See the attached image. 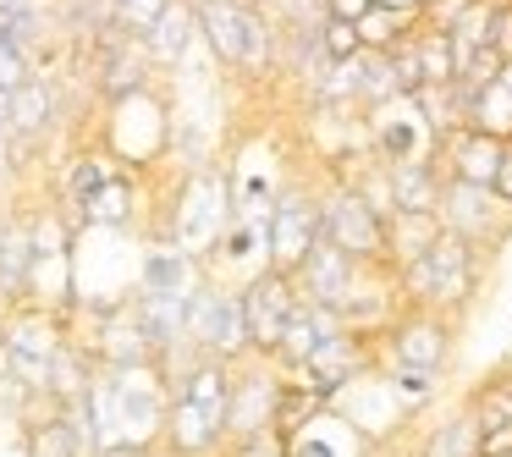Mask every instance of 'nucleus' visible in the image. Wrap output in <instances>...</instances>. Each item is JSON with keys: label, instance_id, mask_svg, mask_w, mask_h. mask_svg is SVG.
<instances>
[{"label": "nucleus", "instance_id": "nucleus-40", "mask_svg": "<svg viewBox=\"0 0 512 457\" xmlns=\"http://www.w3.org/2000/svg\"><path fill=\"white\" fill-rule=\"evenodd\" d=\"M0 133H12V94L0 89Z\"/></svg>", "mask_w": 512, "mask_h": 457}, {"label": "nucleus", "instance_id": "nucleus-33", "mask_svg": "<svg viewBox=\"0 0 512 457\" xmlns=\"http://www.w3.org/2000/svg\"><path fill=\"white\" fill-rule=\"evenodd\" d=\"M364 56V39H358V23H342V17H320V61L325 67H347V61Z\"/></svg>", "mask_w": 512, "mask_h": 457}, {"label": "nucleus", "instance_id": "nucleus-31", "mask_svg": "<svg viewBox=\"0 0 512 457\" xmlns=\"http://www.w3.org/2000/svg\"><path fill=\"white\" fill-rule=\"evenodd\" d=\"M50 122H56V94H50V83L28 78L23 89L12 94V133L39 138V133H50Z\"/></svg>", "mask_w": 512, "mask_h": 457}, {"label": "nucleus", "instance_id": "nucleus-25", "mask_svg": "<svg viewBox=\"0 0 512 457\" xmlns=\"http://www.w3.org/2000/svg\"><path fill=\"white\" fill-rule=\"evenodd\" d=\"M34 292V237L6 226L0 232V303H23Z\"/></svg>", "mask_w": 512, "mask_h": 457}, {"label": "nucleus", "instance_id": "nucleus-37", "mask_svg": "<svg viewBox=\"0 0 512 457\" xmlns=\"http://www.w3.org/2000/svg\"><path fill=\"white\" fill-rule=\"evenodd\" d=\"M496 50H501V61H512V0H501V17H496Z\"/></svg>", "mask_w": 512, "mask_h": 457}, {"label": "nucleus", "instance_id": "nucleus-29", "mask_svg": "<svg viewBox=\"0 0 512 457\" xmlns=\"http://www.w3.org/2000/svg\"><path fill=\"white\" fill-rule=\"evenodd\" d=\"M468 127L485 138H501V144H512V89L507 83H485L479 94H468Z\"/></svg>", "mask_w": 512, "mask_h": 457}, {"label": "nucleus", "instance_id": "nucleus-5", "mask_svg": "<svg viewBox=\"0 0 512 457\" xmlns=\"http://www.w3.org/2000/svg\"><path fill=\"white\" fill-rule=\"evenodd\" d=\"M199 34L210 39V50L237 72H265L270 67V23L243 6V0H193Z\"/></svg>", "mask_w": 512, "mask_h": 457}, {"label": "nucleus", "instance_id": "nucleus-20", "mask_svg": "<svg viewBox=\"0 0 512 457\" xmlns=\"http://www.w3.org/2000/svg\"><path fill=\"white\" fill-rule=\"evenodd\" d=\"M188 303L193 298H166V292H138V298H133L138 325H144L149 342H155L166 358L188 342Z\"/></svg>", "mask_w": 512, "mask_h": 457}, {"label": "nucleus", "instance_id": "nucleus-35", "mask_svg": "<svg viewBox=\"0 0 512 457\" xmlns=\"http://www.w3.org/2000/svg\"><path fill=\"white\" fill-rule=\"evenodd\" d=\"M28 83V61H23V45H12V39L0 34V89L17 94Z\"/></svg>", "mask_w": 512, "mask_h": 457}, {"label": "nucleus", "instance_id": "nucleus-21", "mask_svg": "<svg viewBox=\"0 0 512 457\" xmlns=\"http://www.w3.org/2000/svg\"><path fill=\"white\" fill-rule=\"evenodd\" d=\"M441 215H413V210H397L386 221V248H391V270H408L441 243Z\"/></svg>", "mask_w": 512, "mask_h": 457}, {"label": "nucleus", "instance_id": "nucleus-28", "mask_svg": "<svg viewBox=\"0 0 512 457\" xmlns=\"http://www.w3.org/2000/svg\"><path fill=\"white\" fill-rule=\"evenodd\" d=\"M353 72H358V105H391V100H402V83H397V56L391 50H364V56L353 61Z\"/></svg>", "mask_w": 512, "mask_h": 457}, {"label": "nucleus", "instance_id": "nucleus-17", "mask_svg": "<svg viewBox=\"0 0 512 457\" xmlns=\"http://www.w3.org/2000/svg\"><path fill=\"white\" fill-rule=\"evenodd\" d=\"M149 78V50L138 34H127L122 23L111 28V34L100 39V94H111V100H133L138 89H144Z\"/></svg>", "mask_w": 512, "mask_h": 457}, {"label": "nucleus", "instance_id": "nucleus-10", "mask_svg": "<svg viewBox=\"0 0 512 457\" xmlns=\"http://www.w3.org/2000/svg\"><path fill=\"white\" fill-rule=\"evenodd\" d=\"M237 292H243V320H248L254 358H276L281 336H287L292 314H298V303H303L298 281L281 276V270H259V276H248Z\"/></svg>", "mask_w": 512, "mask_h": 457}, {"label": "nucleus", "instance_id": "nucleus-38", "mask_svg": "<svg viewBox=\"0 0 512 457\" xmlns=\"http://www.w3.org/2000/svg\"><path fill=\"white\" fill-rule=\"evenodd\" d=\"M496 193H501V204L512 210V149H507V160H501V177H496Z\"/></svg>", "mask_w": 512, "mask_h": 457}, {"label": "nucleus", "instance_id": "nucleus-12", "mask_svg": "<svg viewBox=\"0 0 512 457\" xmlns=\"http://www.w3.org/2000/svg\"><path fill=\"white\" fill-rule=\"evenodd\" d=\"M281 391H287V375H281L270 358H243V364H237L232 408H226V435H232V441H248V435L276 430Z\"/></svg>", "mask_w": 512, "mask_h": 457}, {"label": "nucleus", "instance_id": "nucleus-1", "mask_svg": "<svg viewBox=\"0 0 512 457\" xmlns=\"http://www.w3.org/2000/svg\"><path fill=\"white\" fill-rule=\"evenodd\" d=\"M485 248H474L468 237L441 232V243L419 259V265L397 270L402 287V309H435V314H463L479 292V276H485Z\"/></svg>", "mask_w": 512, "mask_h": 457}, {"label": "nucleus", "instance_id": "nucleus-26", "mask_svg": "<svg viewBox=\"0 0 512 457\" xmlns=\"http://www.w3.org/2000/svg\"><path fill=\"white\" fill-rule=\"evenodd\" d=\"M413 56H419V72H424V89H452L457 83V45L446 28L435 23H419V34L408 39Z\"/></svg>", "mask_w": 512, "mask_h": 457}, {"label": "nucleus", "instance_id": "nucleus-11", "mask_svg": "<svg viewBox=\"0 0 512 457\" xmlns=\"http://www.w3.org/2000/svg\"><path fill=\"white\" fill-rule=\"evenodd\" d=\"M441 226L457 237H468L474 248L496 254L512 237V210L501 204L496 188H474V182H446L441 193Z\"/></svg>", "mask_w": 512, "mask_h": 457}, {"label": "nucleus", "instance_id": "nucleus-19", "mask_svg": "<svg viewBox=\"0 0 512 457\" xmlns=\"http://www.w3.org/2000/svg\"><path fill=\"white\" fill-rule=\"evenodd\" d=\"M232 391H237V364H226V358H199L193 353L188 364L177 369V380H171V397L193 402V408H210L226 419V408H232Z\"/></svg>", "mask_w": 512, "mask_h": 457}, {"label": "nucleus", "instance_id": "nucleus-34", "mask_svg": "<svg viewBox=\"0 0 512 457\" xmlns=\"http://www.w3.org/2000/svg\"><path fill=\"white\" fill-rule=\"evenodd\" d=\"M116 6V23L127 28V34H138V39H149V28L160 23V17L177 6V0H111Z\"/></svg>", "mask_w": 512, "mask_h": 457}, {"label": "nucleus", "instance_id": "nucleus-15", "mask_svg": "<svg viewBox=\"0 0 512 457\" xmlns=\"http://www.w3.org/2000/svg\"><path fill=\"white\" fill-rule=\"evenodd\" d=\"M463 402L479 424V457H512V364H496Z\"/></svg>", "mask_w": 512, "mask_h": 457}, {"label": "nucleus", "instance_id": "nucleus-24", "mask_svg": "<svg viewBox=\"0 0 512 457\" xmlns=\"http://www.w3.org/2000/svg\"><path fill=\"white\" fill-rule=\"evenodd\" d=\"M419 6H397V0H380L375 12L358 23V39H364V50H402L413 34H419Z\"/></svg>", "mask_w": 512, "mask_h": 457}, {"label": "nucleus", "instance_id": "nucleus-22", "mask_svg": "<svg viewBox=\"0 0 512 457\" xmlns=\"http://www.w3.org/2000/svg\"><path fill=\"white\" fill-rule=\"evenodd\" d=\"M413 457H479V424H474V413H468V402H457L446 419L424 424Z\"/></svg>", "mask_w": 512, "mask_h": 457}, {"label": "nucleus", "instance_id": "nucleus-16", "mask_svg": "<svg viewBox=\"0 0 512 457\" xmlns=\"http://www.w3.org/2000/svg\"><path fill=\"white\" fill-rule=\"evenodd\" d=\"M226 419L210 408H193V402L171 397V413H166V435H160V446H166L171 457H215L226 452Z\"/></svg>", "mask_w": 512, "mask_h": 457}, {"label": "nucleus", "instance_id": "nucleus-2", "mask_svg": "<svg viewBox=\"0 0 512 457\" xmlns=\"http://www.w3.org/2000/svg\"><path fill=\"white\" fill-rule=\"evenodd\" d=\"M67 336H61V320L45 309H12L0 320V375L12 380L23 397H50V380H56V364L67 353Z\"/></svg>", "mask_w": 512, "mask_h": 457}, {"label": "nucleus", "instance_id": "nucleus-7", "mask_svg": "<svg viewBox=\"0 0 512 457\" xmlns=\"http://www.w3.org/2000/svg\"><path fill=\"white\" fill-rule=\"evenodd\" d=\"M457 347V320L435 309H402L391 320V331L380 336V364L397 369H419V375H441L452 364Z\"/></svg>", "mask_w": 512, "mask_h": 457}, {"label": "nucleus", "instance_id": "nucleus-23", "mask_svg": "<svg viewBox=\"0 0 512 457\" xmlns=\"http://www.w3.org/2000/svg\"><path fill=\"white\" fill-rule=\"evenodd\" d=\"M441 193H446V177L435 171V160H408V166H391V199H397V210L441 215Z\"/></svg>", "mask_w": 512, "mask_h": 457}, {"label": "nucleus", "instance_id": "nucleus-41", "mask_svg": "<svg viewBox=\"0 0 512 457\" xmlns=\"http://www.w3.org/2000/svg\"><path fill=\"white\" fill-rule=\"evenodd\" d=\"M0 232H6V226H0Z\"/></svg>", "mask_w": 512, "mask_h": 457}, {"label": "nucleus", "instance_id": "nucleus-30", "mask_svg": "<svg viewBox=\"0 0 512 457\" xmlns=\"http://www.w3.org/2000/svg\"><path fill=\"white\" fill-rule=\"evenodd\" d=\"M28 457H89L83 435L72 430V419L61 408H50L45 419L28 424Z\"/></svg>", "mask_w": 512, "mask_h": 457}, {"label": "nucleus", "instance_id": "nucleus-13", "mask_svg": "<svg viewBox=\"0 0 512 457\" xmlns=\"http://www.w3.org/2000/svg\"><path fill=\"white\" fill-rule=\"evenodd\" d=\"M364 270H369V265L347 259L336 243H325V237H320V248H314V254H309V265H303L292 281H298L303 303H320V309L342 314L347 303H353V292L364 287Z\"/></svg>", "mask_w": 512, "mask_h": 457}, {"label": "nucleus", "instance_id": "nucleus-27", "mask_svg": "<svg viewBox=\"0 0 512 457\" xmlns=\"http://www.w3.org/2000/svg\"><path fill=\"white\" fill-rule=\"evenodd\" d=\"M193 34H199V17H193V6H188V0H177V6H171V12L160 17L155 28H149V39H144L149 61H160V67H177V61L188 56Z\"/></svg>", "mask_w": 512, "mask_h": 457}, {"label": "nucleus", "instance_id": "nucleus-14", "mask_svg": "<svg viewBox=\"0 0 512 457\" xmlns=\"http://www.w3.org/2000/svg\"><path fill=\"white\" fill-rule=\"evenodd\" d=\"M507 149H512V144H501V138H485V133H474V127H457L452 138H441V144H435V171H441L446 182L496 188Z\"/></svg>", "mask_w": 512, "mask_h": 457}, {"label": "nucleus", "instance_id": "nucleus-6", "mask_svg": "<svg viewBox=\"0 0 512 457\" xmlns=\"http://www.w3.org/2000/svg\"><path fill=\"white\" fill-rule=\"evenodd\" d=\"M320 232L325 243H336L347 259L358 265H391V248H386V215L353 188H325L320 193Z\"/></svg>", "mask_w": 512, "mask_h": 457}, {"label": "nucleus", "instance_id": "nucleus-9", "mask_svg": "<svg viewBox=\"0 0 512 457\" xmlns=\"http://www.w3.org/2000/svg\"><path fill=\"white\" fill-rule=\"evenodd\" d=\"M380 369V336H358V331H336L309 364L298 369V386H309L320 402H336L342 391H353L358 380H369Z\"/></svg>", "mask_w": 512, "mask_h": 457}, {"label": "nucleus", "instance_id": "nucleus-18", "mask_svg": "<svg viewBox=\"0 0 512 457\" xmlns=\"http://www.w3.org/2000/svg\"><path fill=\"white\" fill-rule=\"evenodd\" d=\"M336 331H347L342 314L320 309V303H298V314H292V325H287V336H281V347H276V358H270V364H276L281 375H298V369L309 364V358L320 353Z\"/></svg>", "mask_w": 512, "mask_h": 457}, {"label": "nucleus", "instance_id": "nucleus-3", "mask_svg": "<svg viewBox=\"0 0 512 457\" xmlns=\"http://www.w3.org/2000/svg\"><path fill=\"white\" fill-rule=\"evenodd\" d=\"M232 221H237V204H232V188H226V177H215V171H193V177L182 182V193H177L171 243L204 265V259L221 248V237L232 232Z\"/></svg>", "mask_w": 512, "mask_h": 457}, {"label": "nucleus", "instance_id": "nucleus-39", "mask_svg": "<svg viewBox=\"0 0 512 457\" xmlns=\"http://www.w3.org/2000/svg\"><path fill=\"white\" fill-rule=\"evenodd\" d=\"M6 171H12V133H0V182H6Z\"/></svg>", "mask_w": 512, "mask_h": 457}, {"label": "nucleus", "instance_id": "nucleus-4", "mask_svg": "<svg viewBox=\"0 0 512 457\" xmlns=\"http://www.w3.org/2000/svg\"><path fill=\"white\" fill-rule=\"evenodd\" d=\"M188 347L199 358H226V364L254 358L248 320H243V292L226 287V281H204L188 303Z\"/></svg>", "mask_w": 512, "mask_h": 457}, {"label": "nucleus", "instance_id": "nucleus-32", "mask_svg": "<svg viewBox=\"0 0 512 457\" xmlns=\"http://www.w3.org/2000/svg\"><path fill=\"white\" fill-rule=\"evenodd\" d=\"M78 221L83 226H127V221H133V182L111 177L94 199L78 204Z\"/></svg>", "mask_w": 512, "mask_h": 457}, {"label": "nucleus", "instance_id": "nucleus-36", "mask_svg": "<svg viewBox=\"0 0 512 457\" xmlns=\"http://www.w3.org/2000/svg\"><path fill=\"white\" fill-rule=\"evenodd\" d=\"M380 0H325V17H342V23H364Z\"/></svg>", "mask_w": 512, "mask_h": 457}, {"label": "nucleus", "instance_id": "nucleus-8", "mask_svg": "<svg viewBox=\"0 0 512 457\" xmlns=\"http://www.w3.org/2000/svg\"><path fill=\"white\" fill-rule=\"evenodd\" d=\"M320 199L303 188H287L276 193V210H270V226H265V265L281 270V276H298L309 265V254L320 248Z\"/></svg>", "mask_w": 512, "mask_h": 457}]
</instances>
